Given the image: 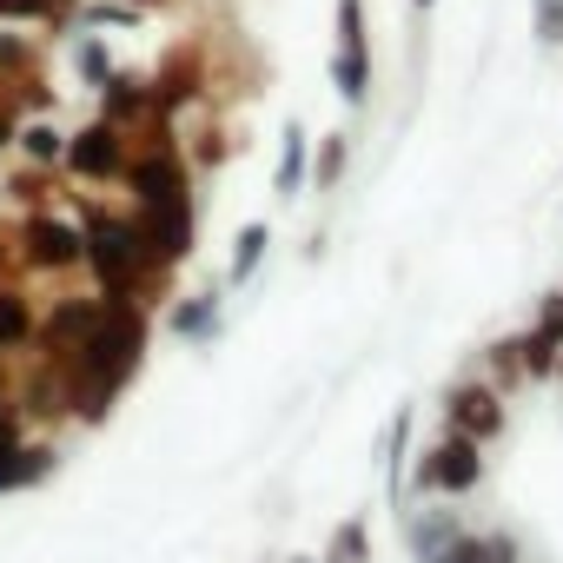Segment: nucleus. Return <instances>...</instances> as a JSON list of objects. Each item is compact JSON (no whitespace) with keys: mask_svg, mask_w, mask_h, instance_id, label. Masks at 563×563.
Returning a JSON list of instances; mask_svg holds the SVG:
<instances>
[{"mask_svg":"<svg viewBox=\"0 0 563 563\" xmlns=\"http://www.w3.org/2000/svg\"><path fill=\"white\" fill-rule=\"evenodd\" d=\"M100 299H107V312H100V325L87 332V345L54 365V378H60V411L80 418V424H100V418L113 411V398L133 385L140 358H146V306H140L133 292H100Z\"/></svg>","mask_w":563,"mask_h":563,"instance_id":"f257e3e1","label":"nucleus"},{"mask_svg":"<svg viewBox=\"0 0 563 563\" xmlns=\"http://www.w3.org/2000/svg\"><path fill=\"white\" fill-rule=\"evenodd\" d=\"M80 232H87V272H93V286L100 292H146L153 278H166L159 265H153V252H146V239H140V225L133 219H120V212H100V206H80Z\"/></svg>","mask_w":563,"mask_h":563,"instance_id":"f03ea898","label":"nucleus"},{"mask_svg":"<svg viewBox=\"0 0 563 563\" xmlns=\"http://www.w3.org/2000/svg\"><path fill=\"white\" fill-rule=\"evenodd\" d=\"M120 186L133 192V212H146V206H186L192 199V166H186V153L173 140H146L140 153H126Z\"/></svg>","mask_w":563,"mask_h":563,"instance_id":"7ed1b4c3","label":"nucleus"},{"mask_svg":"<svg viewBox=\"0 0 563 563\" xmlns=\"http://www.w3.org/2000/svg\"><path fill=\"white\" fill-rule=\"evenodd\" d=\"M477 477H484V444L464 438V431H444L411 464V490L418 497H464V490H477Z\"/></svg>","mask_w":563,"mask_h":563,"instance_id":"20e7f679","label":"nucleus"},{"mask_svg":"<svg viewBox=\"0 0 563 563\" xmlns=\"http://www.w3.org/2000/svg\"><path fill=\"white\" fill-rule=\"evenodd\" d=\"M87 258V232L60 212H27L14 232V265L21 272H80Z\"/></svg>","mask_w":563,"mask_h":563,"instance_id":"39448f33","label":"nucleus"},{"mask_svg":"<svg viewBox=\"0 0 563 563\" xmlns=\"http://www.w3.org/2000/svg\"><path fill=\"white\" fill-rule=\"evenodd\" d=\"M332 87L345 107L372 100V27H365V0H339V54H332Z\"/></svg>","mask_w":563,"mask_h":563,"instance_id":"423d86ee","label":"nucleus"},{"mask_svg":"<svg viewBox=\"0 0 563 563\" xmlns=\"http://www.w3.org/2000/svg\"><path fill=\"white\" fill-rule=\"evenodd\" d=\"M126 153H133L126 126H113V120H87L80 133H67V146H60V166H67L74 179H87V186H107V179H120Z\"/></svg>","mask_w":563,"mask_h":563,"instance_id":"0eeeda50","label":"nucleus"},{"mask_svg":"<svg viewBox=\"0 0 563 563\" xmlns=\"http://www.w3.org/2000/svg\"><path fill=\"white\" fill-rule=\"evenodd\" d=\"M133 225H140V239H146L159 272L192 258V199L186 206H146V212H133Z\"/></svg>","mask_w":563,"mask_h":563,"instance_id":"6e6552de","label":"nucleus"},{"mask_svg":"<svg viewBox=\"0 0 563 563\" xmlns=\"http://www.w3.org/2000/svg\"><path fill=\"white\" fill-rule=\"evenodd\" d=\"M100 312H107V299L93 292V299H54V312L41 319V332H34V345L47 352V365H60L67 352H80L87 345V332L100 325Z\"/></svg>","mask_w":563,"mask_h":563,"instance_id":"1a4fd4ad","label":"nucleus"},{"mask_svg":"<svg viewBox=\"0 0 563 563\" xmlns=\"http://www.w3.org/2000/svg\"><path fill=\"white\" fill-rule=\"evenodd\" d=\"M444 431H464V438L490 444V438L504 431V398H497V385H477V378L451 385V391H444Z\"/></svg>","mask_w":563,"mask_h":563,"instance_id":"9d476101","label":"nucleus"},{"mask_svg":"<svg viewBox=\"0 0 563 563\" xmlns=\"http://www.w3.org/2000/svg\"><path fill=\"white\" fill-rule=\"evenodd\" d=\"M510 358H517L523 378H550L563 365V292H550L543 312H537V325L510 339Z\"/></svg>","mask_w":563,"mask_h":563,"instance_id":"9b49d317","label":"nucleus"},{"mask_svg":"<svg viewBox=\"0 0 563 563\" xmlns=\"http://www.w3.org/2000/svg\"><path fill=\"white\" fill-rule=\"evenodd\" d=\"M312 179V133L299 120H286V133H278V166H272V192L278 199H299Z\"/></svg>","mask_w":563,"mask_h":563,"instance_id":"f8f14e48","label":"nucleus"},{"mask_svg":"<svg viewBox=\"0 0 563 563\" xmlns=\"http://www.w3.org/2000/svg\"><path fill=\"white\" fill-rule=\"evenodd\" d=\"M100 120H113V126L153 120V80H146V74H120V67H113V80L100 87Z\"/></svg>","mask_w":563,"mask_h":563,"instance_id":"ddd939ff","label":"nucleus"},{"mask_svg":"<svg viewBox=\"0 0 563 563\" xmlns=\"http://www.w3.org/2000/svg\"><path fill=\"white\" fill-rule=\"evenodd\" d=\"M464 523H457V510H405V543H411V556L418 563H438L444 550H451V537H457Z\"/></svg>","mask_w":563,"mask_h":563,"instance_id":"4468645a","label":"nucleus"},{"mask_svg":"<svg viewBox=\"0 0 563 563\" xmlns=\"http://www.w3.org/2000/svg\"><path fill=\"white\" fill-rule=\"evenodd\" d=\"M166 325H173V339H186V345H212V339H219V292L179 299V306L166 312Z\"/></svg>","mask_w":563,"mask_h":563,"instance_id":"2eb2a0df","label":"nucleus"},{"mask_svg":"<svg viewBox=\"0 0 563 563\" xmlns=\"http://www.w3.org/2000/svg\"><path fill=\"white\" fill-rule=\"evenodd\" d=\"M41 332V312L27 306L21 286H0V352H27Z\"/></svg>","mask_w":563,"mask_h":563,"instance_id":"dca6fc26","label":"nucleus"},{"mask_svg":"<svg viewBox=\"0 0 563 563\" xmlns=\"http://www.w3.org/2000/svg\"><path fill=\"white\" fill-rule=\"evenodd\" d=\"M265 245H272V225H265V219L239 225V239H232V258H225V286H252V272H258Z\"/></svg>","mask_w":563,"mask_h":563,"instance_id":"f3484780","label":"nucleus"},{"mask_svg":"<svg viewBox=\"0 0 563 563\" xmlns=\"http://www.w3.org/2000/svg\"><path fill=\"white\" fill-rule=\"evenodd\" d=\"M14 146L27 153V166H60V146H67V133L54 126V120H27V126H14Z\"/></svg>","mask_w":563,"mask_h":563,"instance_id":"a211bd4d","label":"nucleus"},{"mask_svg":"<svg viewBox=\"0 0 563 563\" xmlns=\"http://www.w3.org/2000/svg\"><path fill=\"white\" fill-rule=\"evenodd\" d=\"M405 457H411V405H398V418L385 431V484H391V497H405Z\"/></svg>","mask_w":563,"mask_h":563,"instance_id":"6ab92c4d","label":"nucleus"},{"mask_svg":"<svg viewBox=\"0 0 563 563\" xmlns=\"http://www.w3.org/2000/svg\"><path fill=\"white\" fill-rule=\"evenodd\" d=\"M74 74H80L87 93H100V87L113 80V54L100 47V34H80V41H74Z\"/></svg>","mask_w":563,"mask_h":563,"instance_id":"aec40b11","label":"nucleus"},{"mask_svg":"<svg viewBox=\"0 0 563 563\" xmlns=\"http://www.w3.org/2000/svg\"><path fill=\"white\" fill-rule=\"evenodd\" d=\"M345 166H352V140H345V133H325V140H319V159H312V179H306V186L332 192V186L345 179Z\"/></svg>","mask_w":563,"mask_h":563,"instance_id":"412c9836","label":"nucleus"},{"mask_svg":"<svg viewBox=\"0 0 563 563\" xmlns=\"http://www.w3.org/2000/svg\"><path fill=\"white\" fill-rule=\"evenodd\" d=\"M319 563H372V530H365V517H345V523L332 530V543H325Z\"/></svg>","mask_w":563,"mask_h":563,"instance_id":"4be33fe9","label":"nucleus"},{"mask_svg":"<svg viewBox=\"0 0 563 563\" xmlns=\"http://www.w3.org/2000/svg\"><path fill=\"white\" fill-rule=\"evenodd\" d=\"M530 34L543 54H563V0H530Z\"/></svg>","mask_w":563,"mask_h":563,"instance_id":"5701e85b","label":"nucleus"},{"mask_svg":"<svg viewBox=\"0 0 563 563\" xmlns=\"http://www.w3.org/2000/svg\"><path fill=\"white\" fill-rule=\"evenodd\" d=\"M0 21H8V27H54L60 21V8H47V0H0Z\"/></svg>","mask_w":563,"mask_h":563,"instance_id":"b1692460","label":"nucleus"},{"mask_svg":"<svg viewBox=\"0 0 563 563\" xmlns=\"http://www.w3.org/2000/svg\"><path fill=\"white\" fill-rule=\"evenodd\" d=\"M27 60H34V41H27V34H0V67L21 74Z\"/></svg>","mask_w":563,"mask_h":563,"instance_id":"393cba45","label":"nucleus"},{"mask_svg":"<svg viewBox=\"0 0 563 563\" xmlns=\"http://www.w3.org/2000/svg\"><path fill=\"white\" fill-rule=\"evenodd\" d=\"M0 438H21V418H14V405H8V385H0Z\"/></svg>","mask_w":563,"mask_h":563,"instance_id":"a878e982","label":"nucleus"},{"mask_svg":"<svg viewBox=\"0 0 563 563\" xmlns=\"http://www.w3.org/2000/svg\"><path fill=\"white\" fill-rule=\"evenodd\" d=\"M490 563H517V543L510 537H490Z\"/></svg>","mask_w":563,"mask_h":563,"instance_id":"bb28decb","label":"nucleus"},{"mask_svg":"<svg viewBox=\"0 0 563 563\" xmlns=\"http://www.w3.org/2000/svg\"><path fill=\"white\" fill-rule=\"evenodd\" d=\"M14 126H21V113H14V107H0V146H14Z\"/></svg>","mask_w":563,"mask_h":563,"instance_id":"cd10ccee","label":"nucleus"},{"mask_svg":"<svg viewBox=\"0 0 563 563\" xmlns=\"http://www.w3.org/2000/svg\"><path fill=\"white\" fill-rule=\"evenodd\" d=\"M8 272H14V239H0V286H8Z\"/></svg>","mask_w":563,"mask_h":563,"instance_id":"c85d7f7f","label":"nucleus"},{"mask_svg":"<svg viewBox=\"0 0 563 563\" xmlns=\"http://www.w3.org/2000/svg\"><path fill=\"white\" fill-rule=\"evenodd\" d=\"M47 8H60V14H74V8H80V0H47Z\"/></svg>","mask_w":563,"mask_h":563,"instance_id":"c756f323","label":"nucleus"},{"mask_svg":"<svg viewBox=\"0 0 563 563\" xmlns=\"http://www.w3.org/2000/svg\"><path fill=\"white\" fill-rule=\"evenodd\" d=\"M133 8H146V14H153V8H166V0H133Z\"/></svg>","mask_w":563,"mask_h":563,"instance_id":"7c9ffc66","label":"nucleus"},{"mask_svg":"<svg viewBox=\"0 0 563 563\" xmlns=\"http://www.w3.org/2000/svg\"><path fill=\"white\" fill-rule=\"evenodd\" d=\"M411 8H418V14H431V8H438V0H411Z\"/></svg>","mask_w":563,"mask_h":563,"instance_id":"2f4dec72","label":"nucleus"},{"mask_svg":"<svg viewBox=\"0 0 563 563\" xmlns=\"http://www.w3.org/2000/svg\"><path fill=\"white\" fill-rule=\"evenodd\" d=\"M292 563H319V556H292Z\"/></svg>","mask_w":563,"mask_h":563,"instance_id":"473e14b6","label":"nucleus"}]
</instances>
